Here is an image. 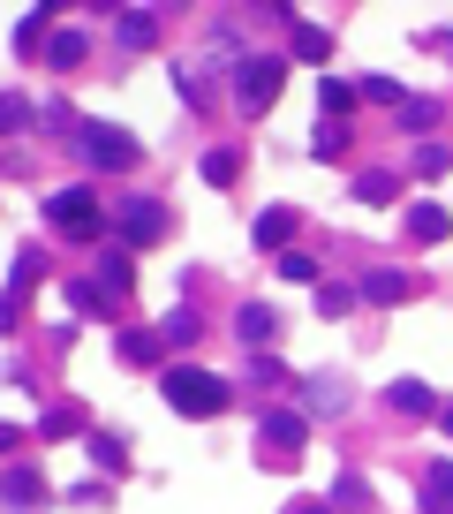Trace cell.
<instances>
[{
    "label": "cell",
    "instance_id": "obj_1",
    "mask_svg": "<svg viewBox=\"0 0 453 514\" xmlns=\"http://www.w3.org/2000/svg\"><path fill=\"white\" fill-rule=\"evenodd\" d=\"M167 401L182 416H219L227 409V378L197 371V363H167Z\"/></svg>",
    "mask_w": 453,
    "mask_h": 514
},
{
    "label": "cell",
    "instance_id": "obj_3",
    "mask_svg": "<svg viewBox=\"0 0 453 514\" xmlns=\"http://www.w3.org/2000/svg\"><path fill=\"white\" fill-rule=\"evenodd\" d=\"M280 76H287V61H272V53H250V61H242V106H250V114H265L272 91H280Z\"/></svg>",
    "mask_w": 453,
    "mask_h": 514
},
{
    "label": "cell",
    "instance_id": "obj_17",
    "mask_svg": "<svg viewBox=\"0 0 453 514\" xmlns=\"http://www.w3.org/2000/svg\"><path fill=\"white\" fill-rule=\"evenodd\" d=\"M355 197H370V205H386V197H393V174H378V167H370L363 182H355Z\"/></svg>",
    "mask_w": 453,
    "mask_h": 514
},
{
    "label": "cell",
    "instance_id": "obj_6",
    "mask_svg": "<svg viewBox=\"0 0 453 514\" xmlns=\"http://www.w3.org/2000/svg\"><path fill=\"white\" fill-rule=\"evenodd\" d=\"M302 431H310V416H302V409H265V454H280V446L295 454Z\"/></svg>",
    "mask_w": 453,
    "mask_h": 514
},
{
    "label": "cell",
    "instance_id": "obj_16",
    "mask_svg": "<svg viewBox=\"0 0 453 514\" xmlns=\"http://www.w3.org/2000/svg\"><path fill=\"white\" fill-rule=\"evenodd\" d=\"M76 61H84V38L61 31V38H53V69H76Z\"/></svg>",
    "mask_w": 453,
    "mask_h": 514
},
{
    "label": "cell",
    "instance_id": "obj_10",
    "mask_svg": "<svg viewBox=\"0 0 453 514\" xmlns=\"http://www.w3.org/2000/svg\"><path fill=\"white\" fill-rule=\"evenodd\" d=\"M423 507H431V514H453V462L431 469V484H423Z\"/></svg>",
    "mask_w": 453,
    "mask_h": 514
},
{
    "label": "cell",
    "instance_id": "obj_21",
    "mask_svg": "<svg viewBox=\"0 0 453 514\" xmlns=\"http://www.w3.org/2000/svg\"><path fill=\"white\" fill-rule=\"evenodd\" d=\"M121 46H151V16H121Z\"/></svg>",
    "mask_w": 453,
    "mask_h": 514
},
{
    "label": "cell",
    "instance_id": "obj_7",
    "mask_svg": "<svg viewBox=\"0 0 453 514\" xmlns=\"http://www.w3.org/2000/svg\"><path fill=\"white\" fill-rule=\"evenodd\" d=\"M287 235H295V212H287V205L257 212V242H265V250H280V257H287Z\"/></svg>",
    "mask_w": 453,
    "mask_h": 514
},
{
    "label": "cell",
    "instance_id": "obj_5",
    "mask_svg": "<svg viewBox=\"0 0 453 514\" xmlns=\"http://www.w3.org/2000/svg\"><path fill=\"white\" fill-rule=\"evenodd\" d=\"M84 159L91 167H136V137H121V129H84Z\"/></svg>",
    "mask_w": 453,
    "mask_h": 514
},
{
    "label": "cell",
    "instance_id": "obj_11",
    "mask_svg": "<svg viewBox=\"0 0 453 514\" xmlns=\"http://www.w3.org/2000/svg\"><path fill=\"white\" fill-rule=\"evenodd\" d=\"M235 333H242V341H265V333H272V310L265 303H242L235 310Z\"/></svg>",
    "mask_w": 453,
    "mask_h": 514
},
{
    "label": "cell",
    "instance_id": "obj_15",
    "mask_svg": "<svg viewBox=\"0 0 453 514\" xmlns=\"http://www.w3.org/2000/svg\"><path fill=\"white\" fill-rule=\"evenodd\" d=\"M431 121H438L431 99H401V129H431Z\"/></svg>",
    "mask_w": 453,
    "mask_h": 514
},
{
    "label": "cell",
    "instance_id": "obj_12",
    "mask_svg": "<svg viewBox=\"0 0 453 514\" xmlns=\"http://www.w3.org/2000/svg\"><path fill=\"white\" fill-rule=\"evenodd\" d=\"M363 295H370V303H401V295H408V273H370Z\"/></svg>",
    "mask_w": 453,
    "mask_h": 514
},
{
    "label": "cell",
    "instance_id": "obj_13",
    "mask_svg": "<svg viewBox=\"0 0 453 514\" xmlns=\"http://www.w3.org/2000/svg\"><path fill=\"white\" fill-rule=\"evenodd\" d=\"M318 106H325V114H355V84L325 76V84H318Z\"/></svg>",
    "mask_w": 453,
    "mask_h": 514
},
{
    "label": "cell",
    "instance_id": "obj_9",
    "mask_svg": "<svg viewBox=\"0 0 453 514\" xmlns=\"http://www.w3.org/2000/svg\"><path fill=\"white\" fill-rule=\"evenodd\" d=\"M386 401H393L401 416H431V409H438V401H431V386H416V378H401V386H393Z\"/></svg>",
    "mask_w": 453,
    "mask_h": 514
},
{
    "label": "cell",
    "instance_id": "obj_4",
    "mask_svg": "<svg viewBox=\"0 0 453 514\" xmlns=\"http://www.w3.org/2000/svg\"><path fill=\"white\" fill-rule=\"evenodd\" d=\"M114 235H129V242H159V235H167V212L151 205V197H121V205H114Z\"/></svg>",
    "mask_w": 453,
    "mask_h": 514
},
{
    "label": "cell",
    "instance_id": "obj_14",
    "mask_svg": "<svg viewBox=\"0 0 453 514\" xmlns=\"http://www.w3.org/2000/svg\"><path fill=\"white\" fill-rule=\"evenodd\" d=\"M295 53H302V61H325V53H333V38H325L318 23H295Z\"/></svg>",
    "mask_w": 453,
    "mask_h": 514
},
{
    "label": "cell",
    "instance_id": "obj_23",
    "mask_svg": "<svg viewBox=\"0 0 453 514\" xmlns=\"http://www.w3.org/2000/svg\"><path fill=\"white\" fill-rule=\"evenodd\" d=\"M287 514H333V507H318V499H295V507H287Z\"/></svg>",
    "mask_w": 453,
    "mask_h": 514
},
{
    "label": "cell",
    "instance_id": "obj_20",
    "mask_svg": "<svg viewBox=\"0 0 453 514\" xmlns=\"http://www.w3.org/2000/svg\"><path fill=\"white\" fill-rule=\"evenodd\" d=\"M280 273H287V280H318V257H302V250H287V257H280Z\"/></svg>",
    "mask_w": 453,
    "mask_h": 514
},
{
    "label": "cell",
    "instance_id": "obj_19",
    "mask_svg": "<svg viewBox=\"0 0 453 514\" xmlns=\"http://www.w3.org/2000/svg\"><path fill=\"white\" fill-rule=\"evenodd\" d=\"M121 356H129V363H151V356H159V341H151V333H121Z\"/></svg>",
    "mask_w": 453,
    "mask_h": 514
},
{
    "label": "cell",
    "instance_id": "obj_22",
    "mask_svg": "<svg viewBox=\"0 0 453 514\" xmlns=\"http://www.w3.org/2000/svg\"><path fill=\"white\" fill-rule=\"evenodd\" d=\"M348 303H355V288H325V295H318V310H325V318H340Z\"/></svg>",
    "mask_w": 453,
    "mask_h": 514
},
{
    "label": "cell",
    "instance_id": "obj_8",
    "mask_svg": "<svg viewBox=\"0 0 453 514\" xmlns=\"http://www.w3.org/2000/svg\"><path fill=\"white\" fill-rule=\"evenodd\" d=\"M446 205H408V235H416V242H446Z\"/></svg>",
    "mask_w": 453,
    "mask_h": 514
},
{
    "label": "cell",
    "instance_id": "obj_18",
    "mask_svg": "<svg viewBox=\"0 0 453 514\" xmlns=\"http://www.w3.org/2000/svg\"><path fill=\"white\" fill-rule=\"evenodd\" d=\"M204 182H219V189L235 182V152H204Z\"/></svg>",
    "mask_w": 453,
    "mask_h": 514
},
{
    "label": "cell",
    "instance_id": "obj_2",
    "mask_svg": "<svg viewBox=\"0 0 453 514\" xmlns=\"http://www.w3.org/2000/svg\"><path fill=\"white\" fill-rule=\"evenodd\" d=\"M46 220L68 227V235H99V197H91L84 182H76V189H53V197H46Z\"/></svg>",
    "mask_w": 453,
    "mask_h": 514
},
{
    "label": "cell",
    "instance_id": "obj_24",
    "mask_svg": "<svg viewBox=\"0 0 453 514\" xmlns=\"http://www.w3.org/2000/svg\"><path fill=\"white\" fill-rule=\"evenodd\" d=\"M438 424H446V439H453V409H438Z\"/></svg>",
    "mask_w": 453,
    "mask_h": 514
}]
</instances>
